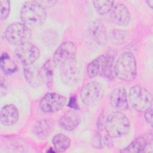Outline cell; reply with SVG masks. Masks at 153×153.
<instances>
[{
    "label": "cell",
    "instance_id": "20",
    "mask_svg": "<svg viewBox=\"0 0 153 153\" xmlns=\"http://www.w3.org/2000/svg\"><path fill=\"white\" fill-rule=\"evenodd\" d=\"M148 146L146 140L143 137H139L132 141L127 146L120 151L121 152H143Z\"/></svg>",
    "mask_w": 153,
    "mask_h": 153
},
{
    "label": "cell",
    "instance_id": "2",
    "mask_svg": "<svg viewBox=\"0 0 153 153\" xmlns=\"http://www.w3.org/2000/svg\"><path fill=\"white\" fill-rule=\"evenodd\" d=\"M104 128L106 133L111 137H120L129 132L130 123L124 114L120 111H116L108 115L105 122Z\"/></svg>",
    "mask_w": 153,
    "mask_h": 153
},
{
    "label": "cell",
    "instance_id": "14",
    "mask_svg": "<svg viewBox=\"0 0 153 153\" xmlns=\"http://www.w3.org/2000/svg\"><path fill=\"white\" fill-rule=\"evenodd\" d=\"M19 119L17 108L13 104H7L3 106L0 112L1 123L7 126L16 123Z\"/></svg>",
    "mask_w": 153,
    "mask_h": 153
},
{
    "label": "cell",
    "instance_id": "15",
    "mask_svg": "<svg viewBox=\"0 0 153 153\" xmlns=\"http://www.w3.org/2000/svg\"><path fill=\"white\" fill-rule=\"evenodd\" d=\"M23 74L27 82L32 87H38L43 82L40 69L33 64L24 66Z\"/></svg>",
    "mask_w": 153,
    "mask_h": 153
},
{
    "label": "cell",
    "instance_id": "8",
    "mask_svg": "<svg viewBox=\"0 0 153 153\" xmlns=\"http://www.w3.org/2000/svg\"><path fill=\"white\" fill-rule=\"evenodd\" d=\"M66 99L56 93L45 94L39 102V108L45 113H54L60 110L65 105Z\"/></svg>",
    "mask_w": 153,
    "mask_h": 153
},
{
    "label": "cell",
    "instance_id": "19",
    "mask_svg": "<svg viewBox=\"0 0 153 153\" xmlns=\"http://www.w3.org/2000/svg\"><path fill=\"white\" fill-rule=\"evenodd\" d=\"M56 65L53 60L49 59L45 62L40 69L42 81L48 87L51 86L52 84Z\"/></svg>",
    "mask_w": 153,
    "mask_h": 153
},
{
    "label": "cell",
    "instance_id": "11",
    "mask_svg": "<svg viewBox=\"0 0 153 153\" xmlns=\"http://www.w3.org/2000/svg\"><path fill=\"white\" fill-rule=\"evenodd\" d=\"M88 29L91 37L97 44L101 45L106 44L108 34L106 27L101 21L98 19L91 21Z\"/></svg>",
    "mask_w": 153,
    "mask_h": 153
},
{
    "label": "cell",
    "instance_id": "13",
    "mask_svg": "<svg viewBox=\"0 0 153 153\" xmlns=\"http://www.w3.org/2000/svg\"><path fill=\"white\" fill-rule=\"evenodd\" d=\"M111 18L115 24L120 26H126L130 22V14L126 5L123 4H118L114 7Z\"/></svg>",
    "mask_w": 153,
    "mask_h": 153
},
{
    "label": "cell",
    "instance_id": "1",
    "mask_svg": "<svg viewBox=\"0 0 153 153\" xmlns=\"http://www.w3.org/2000/svg\"><path fill=\"white\" fill-rule=\"evenodd\" d=\"M20 17L25 25L39 27L44 23L47 13L44 8L37 1H27L21 9Z\"/></svg>",
    "mask_w": 153,
    "mask_h": 153
},
{
    "label": "cell",
    "instance_id": "7",
    "mask_svg": "<svg viewBox=\"0 0 153 153\" xmlns=\"http://www.w3.org/2000/svg\"><path fill=\"white\" fill-rule=\"evenodd\" d=\"M80 69L76 59L67 61L60 66V76L63 83L68 85L75 84L80 78Z\"/></svg>",
    "mask_w": 153,
    "mask_h": 153
},
{
    "label": "cell",
    "instance_id": "18",
    "mask_svg": "<svg viewBox=\"0 0 153 153\" xmlns=\"http://www.w3.org/2000/svg\"><path fill=\"white\" fill-rule=\"evenodd\" d=\"M99 62V75L103 77L111 78L112 75L114 58L108 54L102 55L97 57Z\"/></svg>",
    "mask_w": 153,
    "mask_h": 153
},
{
    "label": "cell",
    "instance_id": "25",
    "mask_svg": "<svg viewBox=\"0 0 153 153\" xmlns=\"http://www.w3.org/2000/svg\"><path fill=\"white\" fill-rule=\"evenodd\" d=\"M87 74L90 78H93L99 74V62L97 58L92 60L87 66Z\"/></svg>",
    "mask_w": 153,
    "mask_h": 153
},
{
    "label": "cell",
    "instance_id": "16",
    "mask_svg": "<svg viewBox=\"0 0 153 153\" xmlns=\"http://www.w3.org/2000/svg\"><path fill=\"white\" fill-rule=\"evenodd\" d=\"M80 117L75 111H68L66 112L59 120V126L66 131L74 130L79 124Z\"/></svg>",
    "mask_w": 153,
    "mask_h": 153
},
{
    "label": "cell",
    "instance_id": "3",
    "mask_svg": "<svg viewBox=\"0 0 153 153\" xmlns=\"http://www.w3.org/2000/svg\"><path fill=\"white\" fill-rule=\"evenodd\" d=\"M114 72L120 79L130 82L133 81L137 74L136 60L134 56L128 52L122 54L116 61Z\"/></svg>",
    "mask_w": 153,
    "mask_h": 153
},
{
    "label": "cell",
    "instance_id": "12",
    "mask_svg": "<svg viewBox=\"0 0 153 153\" xmlns=\"http://www.w3.org/2000/svg\"><path fill=\"white\" fill-rule=\"evenodd\" d=\"M110 103L114 109L118 111L128 109V102L125 88L118 87L112 90L110 96Z\"/></svg>",
    "mask_w": 153,
    "mask_h": 153
},
{
    "label": "cell",
    "instance_id": "10",
    "mask_svg": "<svg viewBox=\"0 0 153 153\" xmlns=\"http://www.w3.org/2000/svg\"><path fill=\"white\" fill-rule=\"evenodd\" d=\"M76 52V47L72 42H65L56 49L53 56V61L56 65L60 66L67 61L75 59Z\"/></svg>",
    "mask_w": 153,
    "mask_h": 153
},
{
    "label": "cell",
    "instance_id": "30",
    "mask_svg": "<svg viewBox=\"0 0 153 153\" xmlns=\"http://www.w3.org/2000/svg\"><path fill=\"white\" fill-rule=\"evenodd\" d=\"M146 2L148 3V4L150 6L151 8H152V4H153V1L152 0H149V1H147Z\"/></svg>",
    "mask_w": 153,
    "mask_h": 153
},
{
    "label": "cell",
    "instance_id": "23",
    "mask_svg": "<svg viewBox=\"0 0 153 153\" xmlns=\"http://www.w3.org/2000/svg\"><path fill=\"white\" fill-rule=\"evenodd\" d=\"M96 10L100 14L108 13L113 7V1H94L93 2Z\"/></svg>",
    "mask_w": 153,
    "mask_h": 153
},
{
    "label": "cell",
    "instance_id": "27",
    "mask_svg": "<svg viewBox=\"0 0 153 153\" xmlns=\"http://www.w3.org/2000/svg\"><path fill=\"white\" fill-rule=\"evenodd\" d=\"M145 118L148 123L152 125V108H149L145 111Z\"/></svg>",
    "mask_w": 153,
    "mask_h": 153
},
{
    "label": "cell",
    "instance_id": "5",
    "mask_svg": "<svg viewBox=\"0 0 153 153\" xmlns=\"http://www.w3.org/2000/svg\"><path fill=\"white\" fill-rule=\"evenodd\" d=\"M5 35L9 43L18 46L29 42L32 37V32L27 25L17 22L7 27Z\"/></svg>",
    "mask_w": 153,
    "mask_h": 153
},
{
    "label": "cell",
    "instance_id": "22",
    "mask_svg": "<svg viewBox=\"0 0 153 153\" xmlns=\"http://www.w3.org/2000/svg\"><path fill=\"white\" fill-rule=\"evenodd\" d=\"M0 63L2 70L7 75H11L16 72L17 70L16 65L6 53L1 55Z\"/></svg>",
    "mask_w": 153,
    "mask_h": 153
},
{
    "label": "cell",
    "instance_id": "21",
    "mask_svg": "<svg viewBox=\"0 0 153 153\" xmlns=\"http://www.w3.org/2000/svg\"><path fill=\"white\" fill-rule=\"evenodd\" d=\"M52 142L56 151L62 152L65 151L69 147L71 140L65 134L59 133L53 137Z\"/></svg>",
    "mask_w": 153,
    "mask_h": 153
},
{
    "label": "cell",
    "instance_id": "29",
    "mask_svg": "<svg viewBox=\"0 0 153 153\" xmlns=\"http://www.w3.org/2000/svg\"><path fill=\"white\" fill-rule=\"evenodd\" d=\"M68 106L73 109H77L78 106V103L76 101V99L75 97L73 96L71 97L69 99V103H68Z\"/></svg>",
    "mask_w": 153,
    "mask_h": 153
},
{
    "label": "cell",
    "instance_id": "4",
    "mask_svg": "<svg viewBox=\"0 0 153 153\" xmlns=\"http://www.w3.org/2000/svg\"><path fill=\"white\" fill-rule=\"evenodd\" d=\"M128 98L132 108L138 112H145L151 108L152 94L143 87L138 85L131 87L129 91Z\"/></svg>",
    "mask_w": 153,
    "mask_h": 153
},
{
    "label": "cell",
    "instance_id": "24",
    "mask_svg": "<svg viewBox=\"0 0 153 153\" xmlns=\"http://www.w3.org/2000/svg\"><path fill=\"white\" fill-rule=\"evenodd\" d=\"M126 34L124 31L115 30L111 34V40L112 44L117 45H121L126 42Z\"/></svg>",
    "mask_w": 153,
    "mask_h": 153
},
{
    "label": "cell",
    "instance_id": "26",
    "mask_svg": "<svg viewBox=\"0 0 153 153\" xmlns=\"http://www.w3.org/2000/svg\"><path fill=\"white\" fill-rule=\"evenodd\" d=\"M1 5V19L5 20L10 13V2L7 0L0 1Z\"/></svg>",
    "mask_w": 153,
    "mask_h": 153
},
{
    "label": "cell",
    "instance_id": "17",
    "mask_svg": "<svg viewBox=\"0 0 153 153\" xmlns=\"http://www.w3.org/2000/svg\"><path fill=\"white\" fill-rule=\"evenodd\" d=\"M53 123L49 120H41L36 122L32 128L33 133L39 138L44 139L53 130Z\"/></svg>",
    "mask_w": 153,
    "mask_h": 153
},
{
    "label": "cell",
    "instance_id": "6",
    "mask_svg": "<svg viewBox=\"0 0 153 153\" xmlns=\"http://www.w3.org/2000/svg\"><path fill=\"white\" fill-rule=\"evenodd\" d=\"M103 91L101 85L95 81L85 84L80 92V97L83 103L87 106L97 104L102 98Z\"/></svg>",
    "mask_w": 153,
    "mask_h": 153
},
{
    "label": "cell",
    "instance_id": "9",
    "mask_svg": "<svg viewBox=\"0 0 153 153\" xmlns=\"http://www.w3.org/2000/svg\"><path fill=\"white\" fill-rule=\"evenodd\" d=\"M15 54L24 66L33 64L39 56V50L35 45L27 42L17 46Z\"/></svg>",
    "mask_w": 153,
    "mask_h": 153
},
{
    "label": "cell",
    "instance_id": "28",
    "mask_svg": "<svg viewBox=\"0 0 153 153\" xmlns=\"http://www.w3.org/2000/svg\"><path fill=\"white\" fill-rule=\"evenodd\" d=\"M37 2L44 8L51 7L56 2V1H39Z\"/></svg>",
    "mask_w": 153,
    "mask_h": 153
}]
</instances>
